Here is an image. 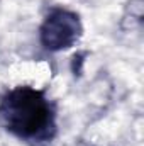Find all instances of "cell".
<instances>
[{"label":"cell","mask_w":144,"mask_h":146,"mask_svg":"<svg viewBox=\"0 0 144 146\" xmlns=\"http://www.w3.org/2000/svg\"><path fill=\"white\" fill-rule=\"evenodd\" d=\"M0 122L12 136L32 146L56 138V110L46 94L29 85H19L0 97Z\"/></svg>","instance_id":"cell-1"},{"label":"cell","mask_w":144,"mask_h":146,"mask_svg":"<svg viewBox=\"0 0 144 146\" xmlns=\"http://www.w3.org/2000/svg\"><path fill=\"white\" fill-rule=\"evenodd\" d=\"M83 34L80 15L65 7H54L44 17L39 27V41L44 49L58 53L70 49Z\"/></svg>","instance_id":"cell-2"}]
</instances>
